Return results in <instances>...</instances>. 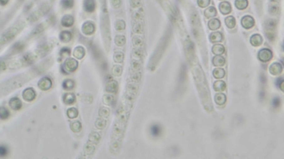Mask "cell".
I'll use <instances>...</instances> for the list:
<instances>
[{
    "label": "cell",
    "mask_w": 284,
    "mask_h": 159,
    "mask_svg": "<svg viewBox=\"0 0 284 159\" xmlns=\"http://www.w3.org/2000/svg\"><path fill=\"white\" fill-rule=\"evenodd\" d=\"M220 22L219 20L214 18L210 20L209 23H208V27L209 28L210 30H218L219 28L220 27Z\"/></svg>",
    "instance_id": "25"
},
{
    "label": "cell",
    "mask_w": 284,
    "mask_h": 159,
    "mask_svg": "<svg viewBox=\"0 0 284 159\" xmlns=\"http://www.w3.org/2000/svg\"><path fill=\"white\" fill-rule=\"evenodd\" d=\"M115 28L117 30H122L125 28V23L123 20H117L115 23Z\"/></svg>",
    "instance_id": "43"
},
{
    "label": "cell",
    "mask_w": 284,
    "mask_h": 159,
    "mask_svg": "<svg viewBox=\"0 0 284 159\" xmlns=\"http://www.w3.org/2000/svg\"><path fill=\"white\" fill-rule=\"evenodd\" d=\"M223 39V35L221 33L219 32L212 33L210 35V40L212 43H217L221 42Z\"/></svg>",
    "instance_id": "26"
},
{
    "label": "cell",
    "mask_w": 284,
    "mask_h": 159,
    "mask_svg": "<svg viewBox=\"0 0 284 159\" xmlns=\"http://www.w3.org/2000/svg\"><path fill=\"white\" fill-rule=\"evenodd\" d=\"M100 134L96 132H93L90 134L88 141L97 145L100 142Z\"/></svg>",
    "instance_id": "31"
},
{
    "label": "cell",
    "mask_w": 284,
    "mask_h": 159,
    "mask_svg": "<svg viewBox=\"0 0 284 159\" xmlns=\"http://www.w3.org/2000/svg\"><path fill=\"white\" fill-rule=\"evenodd\" d=\"M262 42H263L262 37L261 35L259 34L253 35L250 38V43L254 47H259L262 44Z\"/></svg>",
    "instance_id": "14"
},
{
    "label": "cell",
    "mask_w": 284,
    "mask_h": 159,
    "mask_svg": "<svg viewBox=\"0 0 284 159\" xmlns=\"http://www.w3.org/2000/svg\"><path fill=\"white\" fill-rule=\"evenodd\" d=\"M283 47H284V44H283Z\"/></svg>",
    "instance_id": "60"
},
{
    "label": "cell",
    "mask_w": 284,
    "mask_h": 159,
    "mask_svg": "<svg viewBox=\"0 0 284 159\" xmlns=\"http://www.w3.org/2000/svg\"><path fill=\"white\" fill-rule=\"evenodd\" d=\"M257 57L262 62H268L272 60V52L269 49L264 48L260 50L259 52Z\"/></svg>",
    "instance_id": "6"
},
{
    "label": "cell",
    "mask_w": 284,
    "mask_h": 159,
    "mask_svg": "<svg viewBox=\"0 0 284 159\" xmlns=\"http://www.w3.org/2000/svg\"><path fill=\"white\" fill-rule=\"evenodd\" d=\"M213 87L216 91L222 92V91H224L227 86H226V84L224 81H223L222 80H218L214 82Z\"/></svg>",
    "instance_id": "22"
},
{
    "label": "cell",
    "mask_w": 284,
    "mask_h": 159,
    "mask_svg": "<svg viewBox=\"0 0 284 159\" xmlns=\"http://www.w3.org/2000/svg\"><path fill=\"white\" fill-rule=\"evenodd\" d=\"M67 115L70 119H74L77 118L78 115V111L77 109L74 107L70 108L67 111Z\"/></svg>",
    "instance_id": "35"
},
{
    "label": "cell",
    "mask_w": 284,
    "mask_h": 159,
    "mask_svg": "<svg viewBox=\"0 0 284 159\" xmlns=\"http://www.w3.org/2000/svg\"><path fill=\"white\" fill-rule=\"evenodd\" d=\"M9 0H1V4L2 6H4L7 3Z\"/></svg>",
    "instance_id": "58"
},
{
    "label": "cell",
    "mask_w": 284,
    "mask_h": 159,
    "mask_svg": "<svg viewBox=\"0 0 284 159\" xmlns=\"http://www.w3.org/2000/svg\"><path fill=\"white\" fill-rule=\"evenodd\" d=\"M115 42L118 47H122L126 42L125 37L123 35H117L115 37Z\"/></svg>",
    "instance_id": "38"
},
{
    "label": "cell",
    "mask_w": 284,
    "mask_h": 159,
    "mask_svg": "<svg viewBox=\"0 0 284 159\" xmlns=\"http://www.w3.org/2000/svg\"><path fill=\"white\" fill-rule=\"evenodd\" d=\"M61 3L63 6L66 8L72 7L74 4L73 0H62Z\"/></svg>",
    "instance_id": "49"
},
{
    "label": "cell",
    "mask_w": 284,
    "mask_h": 159,
    "mask_svg": "<svg viewBox=\"0 0 284 159\" xmlns=\"http://www.w3.org/2000/svg\"><path fill=\"white\" fill-rule=\"evenodd\" d=\"M133 18L136 22L141 21V20H143L144 14H143V11L142 8H140V9L137 11L134 12V13L133 14Z\"/></svg>",
    "instance_id": "36"
},
{
    "label": "cell",
    "mask_w": 284,
    "mask_h": 159,
    "mask_svg": "<svg viewBox=\"0 0 284 159\" xmlns=\"http://www.w3.org/2000/svg\"><path fill=\"white\" fill-rule=\"evenodd\" d=\"M103 102L105 105H110L114 101V97L110 94H105L103 97Z\"/></svg>",
    "instance_id": "41"
},
{
    "label": "cell",
    "mask_w": 284,
    "mask_h": 159,
    "mask_svg": "<svg viewBox=\"0 0 284 159\" xmlns=\"http://www.w3.org/2000/svg\"><path fill=\"white\" fill-rule=\"evenodd\" d=\"M225 22L227 27L230 29L234 28L236 25V20L233 16H229L226 18L225 20Z\"/></svg>",
    "instance_id": "32"
},
{
    "label": "cell",
    "mask_w": 284,
    "mask_h": 159,
    "mask_svg": "<svg viewBox=\"0 0 284 159\" xmlns=\"http://www.w3.org/2000/svg\"><path fill=\"white\" fill-rule=\"evenodd\" d=\"M7 153V149L5 146H1L0 147V155L1 157H5Z\"/></svg>",
    "instance_id": "55"
},
{
    "label": "cell",
    "mask_w": 284,
    "mask_h": 159,
    "mask_svg": "<svg viewBox=\"0 0 284 159\" xmlns=\"http://www.w3.org/2000/svg\"><path fill=\"white\" fill-rule=\"evenodd\" d=\"M213 63L214 66L217 67L223 66L225 64V60L224 57H222L221 56L217 55L213 58Z\"/></svg>",
    "instance_id": "24"
},
{
    "label": "cell",
    "mask_w": 284,
    "mask_h": 159,
    "mask_svg": "<svg viewBox=\"0 0 284 159\" xmlns=\"http://www.w3.org/2000/svg\"><path fill=\"white\" fill-rule=\"evenodd\" d=\"M82 31L83 34L90 35L94 33L95 31V25L92 22L87 21L83 23L82 27Z\"/></svg>",
    "instance_id": "8"
},
{
    "label": "cell",
    "mask_w": 284,
    "mask_h": 159,
    "mask_svg": "<svg viewBox=\"0 0 284 159\" xmlns=\"http://www.w3.org/2000/svg\"><path fill=\"white\" fill-rule=\"evenodd\" d=\"M277 26V23L275 20H267L265 22V30H266V34H267V37L269 38V39L271 40L273 39L274 37L275 33L274 31L276 28Z\"/></svg>",
    "instance_id": "4"
},
{
    "label": "cell",
    "mask_w": 284,
    "mask_h": 159,
    "mask_svg": "<svg viewBox=\"0 0 284 159\" xmlns=\"http://www.w3.org/2000/svg\"><path fill=\"white\" fill-rule=\"evenodd\" d=\"M84 8L85 10L89 12H92L94 11L95 8V3L94 0H85L84 1Z\"/></svg>",
    "instance_id": "19"
},
{
    "label": "cell",
    "mask_w": 284,
    "mask_h": 159,
    "mask_svg": "<svg viewBox=\"0 0 284 159\" xmlns=\"http://www.w3.org/2000/svg\"><path fill=\"white\" fill-rule=\"evenodd\" d=\"M23 98L25 101L27 102H31L33 101L36 98V94L35 92V90L33 88H27L23 91L22 94Z\"/></svg>",
    "instance_id": "7"
},
{
    "label": "cell",
    "mask_w": 284,
    "mask_h": 159,
    "mask_svg": "<svg viewBox=\"0 0 284 159\" xmlns=\"http://www.w3.org/2000/svg\"><path fill=\"white\" fill-rule=\"evenodd\" d=\"M70 54H71V50L69 48H62L60 52V55L61 57V58L68 57L70 56Z\"/></svg>",
    "instance_id": "48"
},
{
    "label": "cell",
    "mask_w": 284,
    "mask_h": 159,
    "mask_svg": "<svg viewBox=\"0 0 284 159\" xmlns=\"http://www.w3.org/2000/svg\"><path fill=\"white\" fill-rule=\"evenodd\" d=\"M52 82L51 80L47 77H43L38 82V86L43 91H47L52 87Z\"/></svg>",
    "instance_id": "9"
},
{
    "label": "cell",
    "mask_w": 284,
    "mask_h": 159,
    "mask_svg": "<svg viewBox=\"0 0 284 159\" xmlns=\"http://www.w3.org/2000/svg\"><path fill=\"white\" fill-rule=\"evenodd\" d=\"M217 15V10L214 7H210L205 10V16L207 18L214 17Z\"/></svg>",
    "instance_id": "30"
},
{
    "label": "cell",
    "mask_w": 284,
    "mask_h": 159,
    "mask_svg": "<svg viewBox=\"0 0 284 159\" xmlns=\"http://www.w3.org/2000/svg\"><path fill=\"white\" fill-rule=\"evenodd\" d=\"M197 3L198 6L200 7H206L209 5L210 0H198Z\"/></svg>",
    "instance_id": "50"
},
{
    "label": "cell",
    "mask_w": 284,
    "mask_h": 159,
    "mask_svg": "<svg viewBox=\"0 0 284 159\" xmlns=\"http://www.w3.org/2000/svg\"><path fill=\"white\" fill-rule=\"evenodd\" d=\"M130 3L131 6L133 8L140 7L142 3L141 0H130Z\"/></svg>",
    "instance_id": "52"
},
{
    "label": "cell",
    "mask_w": 284,
    "mask_h": 159,
    "mask_svg": "<svg viewBox=\"0 0 284 159\" xmlns=\"http://www.w3.org/2000/svg\"><path fill=\"white\" fill-rule=\"evenodd\" d=\"M110 3L113 7L118 8L121 5V0H110Z\"/></svg>",
    "instance_id": "53"
},
{
    "label": "cell",
    "mask_w": 284,
    "mask_h": 159,
    "mask_svg": "<svg viewBox=\"0 0 284 159\" xmlns=\"http://www.w3.org/2000/svg\"><path fill=\"white\" fill-rule=\"evenodd\" d=\"M86 54V51L84 48L81 46H78L75 48L73 52V56L78 59H82Z\"/></svg>",
    "instance_id": "18"
},
{
    "label": "cell",
    "mask_w": 284,
    "mask_h": 159,
    "mask_svg": "<svg viewBox=\"0 0 284 159\" xmlns=\"http://www.w3.org/2000/svg\"><path fill=\"white\" fill-rule=\"evenodd\" d=\"M95 145H96V144L88 141V142L86 144V145L84 147V152L87 155H92L93 152L95 150Z\"/></svg>",
    "instance_id": "21"
},
{
    "label": "cell",
    "mask_w": 284,
    "mask_h": 159,
    "mask_svg": "<svg viewBox=\"0 0 284 159\" xmlns=\"http://www.w3.org/2000/svg\"><path fill=\"white\" fill-rule=\"evenodd\" d=\"M100 2H102V6H103L102 12L100 14V29L105 47L106 49H108L110 42V20L107 12V8L105 6V0H100Z\"/></svg>",
    "instance_id": "1"
},
{
    "label": "cell",
    "mask_w": 284,
    "mask_h": 159,
    "mask_svg": "<svg viewBox=\"0 0 284 159\" xmlns=\"http://www.w3.org/2000/svg\"><path fill=\"white\" fill-rule=\"evenodd\" d=\"M71 129L75 133H78L82 129V125L79 121H75L70 125Z\"/></svg>",
    "instance_id": "37"
},
{
    "label": "cell",
    "mask_w": 284,
    "mask_h": 159,
    "mask_svg": "<svg viewBox=\"0 0 284 159\" xmlns=\"http://www.w3.org/2000/svg\"><path fill=\"white\" fill-rule=\"evenodd\" d=\"M24 27V25L23 23H20L15 26H13L10 29L7 30L5 32L3 33L1 37V44L3 45L6 43L9 42L13 38L16 36V35L18 34L21 30H22Z\"/></svg>",
    "instance_id": "2"
},
{
    "label": "cell",
    "mask_w": 284,
    "mask_h": 159,
    "mask_svg": "<svg viewBox=\"0 0 284 159\" xmlns=\"http://www.w3.org/2000/svg\"><path fill=\"white\" fill-rule=\"evenodd\" d=\"M112 74L115 76H120L122 73V68L119 65H115L112 68Z\"/></svg>",
    "instance_id": "44"
},
{
    "label": "cell",
    "mask_w": 284,
    "mask_h": 159,
    "mask_svg": "<svg viewBox=\"0 0 284 159\" xmlns=\"http://www.w3.org/2000/svg\"><path fill=\"white\" fill-rule=\"evenodd\" d=\"M140 67V61L137 60H133L132 62V69L135 71H137Z\"/></svg>",
    "instance_id": "51"
},
{
    "label": "cell",
    "mask_w": 284,
    "mask_h": 159,
    "mask_svg": "<svg viewBox=\"0 0 284 159\" xmlns=\"http://www.w3.org/2000/svg\"><path fill=\"white\" fill-rule=\"evenodd\" d=\"M110 109L107 107H101L99 111V114L100 117L103 118H107L110 115Z\"/></svg>",
    "instance_id": "45"
},
{
    "label": "cell",
    "mask_w": 284,
    "mask_h": 159,
    "mask_svg": "<svg viewBox=\"0 0 284 159\" xmlns=\"http://www.w3.org/2000/svg\"><path fill=\"white\" fill-rule=\"evenodd\" d=\"M133 30L135 33L137 34L142 33L143 32V25L142 22L140 21H138L135 23L133 27Z\"/></svg>",
    "instance_id": "34"
},
{
    "label": "cell",
    "mask_w": 284,
    "mask_h": 159,
    "mask_svg": "<svg viewBox=\"0 0 284 159\" xmlns=\"http://www.w3.org/2000/svg\"><path fill=\"white\" fill-rule=\"evenodd\" d=\"M133 54L134 55L135 57H138V58H140L142 57V54H143V52H142V50L140 48H137V49H135L134 50H133Z\"/></svg>",
    "instance_id": "54"
},
{
    "label": "cell",
    "mask_w": 284,
    "mask_h": 159,
    "mask_svg": "<svg viewBox=\"0 0 284 159\" xmlns=\"http://www.w3.org/2000/svg\"><path fill=\"white\" fill-rule=\"evenodd\" d=\"M76 100V96L73 93H66L63 96V101L66 104H72L75 103Z\"/></svg>",
    "instance_id": "15"
},
{
    "label": "cell",
    "mask_w": 284,
    "mask_h": 159,
    "mask_svg": "<svg viewBox=\"0 0 284 159\" xmlns=\"http://www.w3.org/2000/svg\"><path fill=\"white\" fill-rule=\"evenodd\" d=\"M60 38L62 42H69L72 38V34L69 31H63L60 33Z\"/></svg>",
    "instance_id": "23"
},
{
    "label": "cell",
    "mask_w": 284,
    "mask_h": 159,
    "mask_svg": "<svg viewBox=\"0 0 284 159\" xmlns=\"http://www.w3.org/2000/svg\"><path fill=\"white\" fill-rule=\"evenodd\" d=\"M9 106L15 111L20 110L22 106V102L17 97H13L9 101Z\"/></svg>",
    "instance_id": "13"
},
{
    "label": "cell",
    "mask_w": 284,
    "mask_h": 159,
    "mask_svg": "<svg viewBox=\"0 0 284 159\" xmlns=\"http://www.w3.org/2000/svg\"><path fill=\"white\" fill-rule=\"evenodd\" d=\"M107 124V121L105 119L102 118H100L96 120L95 123V127L98 129H103L105 128Z\"/></svg>",
    "instance_id": "40"
},
{
    "label": "cell",
    "mask_w": 284,
    "mask_h": 159,
    "mask_svg": "<svg viewBox=\"0 0 284 159\" xmlns=\"http://www.w3.org/2000/svg\"><path fill=\"white\" fill-rule=\"evenodd\" d=\"M161 128L158 125H154L151 127L150 133L153 136L155 137H158L161 134Z\"/></svg>",
    "instance_id": "39"
},
{
    "label": "cell",
    "mask_w": 284,
    "mask_h": 159,
    "mask_svg": "<svg viewBox=\"0 0 284 159\" xmlns=\"http://www.w3.org/2000/svg\"><path fill=\"white\" fill-rule=\"evenodd\" d=\"M133 43L135 47H140L143 44V40L140 36H135L133 39Z\"/></svg>",
    "instance_id": "47"
},
{
    "label": "cell",
    "mask_w": 284,
    "mask_h": 159,
    "mask_svg": "<svg viewBox=\"0 0 284 159\" xmlns=\"http://www.w3.org/2000/svg\"><path fill=\"white\" fill-rule=\"evenodd\" d=\"M212 52L217 55L223 54L225 52V48L222 44H215L212 48Z\"/></svg>",
    "instance_id": "27"
},
{
    "label": "cell",
    "mask_w": 284,
    "mask_h": 159,
    "mask_svg": "<svg viewBox=\"0 0 284 159\" xmlns=\"http://www.w3.org/2000/svg\"><path fill=\"white\" fill-rule=\"evenodd\" d=\"M215 101L217 104L222 106L227 101V97L225 94L223 93H218L215 96Z\"/></svg>",
    "instance_id": "20"
},
{
    "label": "cell",
    "mask_w": 284,
    "mask_h": 159,
    "mask_svg": "<svg viewBox=\"0 0 284 159\" xmlns=\"http://www.w3.org/2000/svg\"><path fill=\"white\" fill-rule=\"evenodd\" d=\"M247 0H235V5L239 10H244L248 6Z\"/></svg>",
    "instance_id": "28"
},
{
    "label": "cell",
    "mask_w": 284,
    "mask_h": 159,
    "mask_svg": "<svg viewBox=\"0 0 284 159\" xmlns=\"http://www.w3.org/2000/svg\"><path fill=\"white\" fill-rule=\"evenodd\" d=\"M50 10V7L48 6V5H46L42 6L41 8L39 10L35 11L33 13L32 15L28 17V20L30 22H35L37 20H38L41 17H42L43 15H45V13L47 12L48 11Z\"/></svg>",
    "instance_id": "5"
},
{
    "label": "cell",
    "mask_w": 284,
    "mask_h": 159,
    "mask_svg": "<svg viewBox=\"0 0 284 159\" xmlns=\"http://www.w3.org/2000/svg\"><path fill=\"white\" fill-rule=\"evenodd\" d=\"M273 104H274V106H275V107H278V106L280 104L279 99V98H275V99H274V101H273Z\"/></svg>",
    "instance_id": "57"
},
{
    "label": "cell",
    "mask_w": 284,
    "mask_h": 159,
    "mask_svg": "<svg viewBox=\"0 0 284 159\" xmlns=\"http://www.w3.org/2000/svg\"><path fill=\"white\" fill-rule=\"evenodd\" d=\"M118 89V84L116 81L110 80L107 83L105 90L108 93H116Z\"/></svg>",
    "instance_id": "12"
},
{
    "label": "cell",
    "mask_w": 284,
    "mask_h": 159,
    "mask_svg": "<svg viewBox=\"0 0 284 159\" xmlns=\"http://www.w3.org/2000/svg\"><path fill=\"white\" fill-rule=\"evenodd\" d=\"M225 75L224 70L222 68H217L214 70L213 75L216 79H220L224 77Z\"/></svg>",
    "instance_id": "33"
},
{
    "label": "cell",
    "mask_w": 284,
    "mask_h": 159,
    "mask_svg": "<svg viewBox=\"0 0 284 159\" xmlns=\"http://www.w3.org/2000/svg\"><path fill=\"white\" fill-rule=\"evenodd\" d=\"M282 63L284 64V57H282Z\"/></svg>",
    "instance_id": "59"
},
{
    "label": "cell",
    "mask_w": 284,
    "mask_h": 159,
    "mask_svg": "<svg viewBox=\"0 0 284 159\" xmlns=\"http://www.w3.org/2000/svg\"><path fill=\"white\" fill-rule=\"evenodd\" d=\"M113 60L115 62L121 63L124 60V54L122 52H115V54L113 55Z\"/></svg>",
    "instance_id": "42"
},
{
    "label": "cell",
    "mask_w": 284,
    "mask_h": 159,
    "mask_svg": "<svg viewBox=\"0 0 284 159\" xmlns=\"http://www.w3.org/2000/svg\"><path fill=\"white\" fill-rule=\"evenodd\" d=\"M279 86L280 89H281L282 92H284V80H282L280 82Z\"/></svg>",
    "instance_id": "56"
},
{
    "label": "cell",
    "mask_w": 284,
    "mask_h": 159,
    "mask_svg": "<svg viewBox=\"0 0 284 159\" xmlns=\"http://www.w3.org/2000/svg\"><path fill=\"white\" fill-rule=\"evenodd\" d=\"M74 23V18L71 15H65L61 20V25L66 27H71Z\"/></svg>",
    "instance_id": "16"
},
{
    "label": "cell",
    "mask_w": 284,
    "mask_h": 159,
    "mask_svg": "<svg viewBox=\"0 0 284 159\" xmlns=\"http://www.w3.org/2000/svg\"><path fill=\"white\" fill-rule=\"evenodd\" d=\"M219 10L223 15H228L232 11V6L228 2H223L219 5Z\"/></svg>",
    "instance_id": "17"
},
{
    "label": "cell",
    "mask_w": 284,
    "mask_h": 159,
    "mask_svg": "<svg viewBox=\"0 0 284 159\" xmlns=\"http://www.w3.org/2000/svg\"><path fill=\"white\" fill-rule=\"evenodd\" d=\"M62 86L63 89L66 90H71L75 87V82L72 80H66L63 82Z\"/></svg>",
    "instance_id": "29"
},
{
    "label": "cell",
    "mask_w": 284,
    "mask_h": 159,
    "mask_svg": "<svg viewBox=\"0 0 284 159\" xmlns=\"http://www.w3.org/2000/svg\"><path fill=\"white\" fill-rule=\"evenodd\" d=\"M78 66V62L73 58H67L63 64V69L66 72H72L75 71Z\"/></svg>",
    "instance_id": "3"
},
{
    "label": "cell",
    "mask_w": 284,
    "mask_h": 159,
    "mask_svg": "<svg viewBox=\"0 0 284 159\" xmlns=\"http://www.w3.org/2000/svg\"><path fill=\"white\" fill-rule=\"evenodd\" d=\"M242 25L245 29H250L254 25V20L250 16H245L242 18Z\"/></svg>",
    "instance_id": "11"
},
{
    "label": "cell",
    "mask_w": 284,
    "mask_h": 159,
    "mask_svg": "<svg viewBox=\"0 0 284 159\" xmlns=\"http://www.w3.org/2000/svg\"><path fill=\"white\" fill-rule=\"evenodd\" d=\"M282 66L279 62L272 63L269 67L270 72L274 76H279L282 72Z\"/></svg>",
    "instance_id": "10"
},
{
    "label": "cell",
    "mask_w": 284,
    "mask_h": 159,
    "mask_svg": "<svg viewBox=\"0 0 284 159\" xmlns=\"http://www.w3.org/2000/svg\"><path fill=\"white\" fill-rule=\"evenodd\" d=\"M10 115L7 109L5 107H1L0 108V118L1 119H6Z\"/></svg>",
    "instance_id": "46"
}]
</instances>
